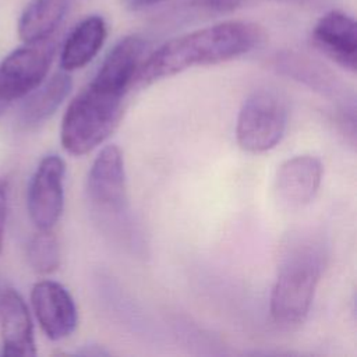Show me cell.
Here are the masks:
<instances>
[{
  "label": "cell",
  "mask_w": 357,
  "mask_h": 357,
  "mask_svg": "<svg viewBox=\"0 0 357 357\" xmlns=\"http://www.w3.org/2000/svg\"><path fill=\"white\" fill-rule=\"evenodd\" d=\"M86 195L92 208L106 218H120L128 208L126 167L121 149L105 146L88 172Z\"/></svg>",
  "instance_id": "6"
},
{
  "label": "cell",
  "mask_w": 357,
  "mask_h": 357,
  "mask_svg": "<svg viewBox=\"0 0 357 357\" xmlns=\"http://www.w3.org/2000/svg\"><path fill=\"white\" fill-rule=\"evenodd\" d=\"M312 43L337 66L356 73L357 29L350 15L339 10L324 14L312 28Z\"/></svg>",
  "instance_id": "10"
},
{
  "label": "cell",
  "mask_w": 357,
  "mask_h": 357,
  "mask_svg": "<svg viewBox=\"0 0 357 357\" xmlns=\"http://www.w3.org/2000/svg\"><path fill=\"white\" fill-rule=\"evenodd\" d=\"M54 50L50 38L13 50L0 63V99L10 103L38 88L49 73Z\"/></svg>",
  "instance_id": "5"
},
{
  "label": "cell",
  "mask_w": 357,
  "mask_h": 357,
  "mask_svg": "<svg viewBox=\"0 0 357 357\" xmlns=\"http://www.w3.org/2000/svg\"><path fill=\"white\" fill-rule=\"evenodd\" d=\"M243 3L244 0H198V4L201 7L219 14L231 13L236 8H238Z\"/></svg>",
  "instance_id": "17"
},
{
  "label": "cell",
  "mask_w": 357,
  "mask_h": 357,
  "mask_svg": "<svg viewBox=\"0 0 357 357\" xmlns=\"http://www.w3.org/2000/svg\"><path fill=\"white\" fill-rule=\"evenodd\" d=\"M1 356H35L33 326L28 307L18 291L4 289L0 293Z\"/></svg>",
  "instance_id": "11"
},
{
  "label": "cell",
  "mask_w": 357,
  "mask_h": 357,
  "mask_svg": "<svg viewBox=\"0 0 357 357\" xmlns=\"http://www.w3.org/2000/svg\"><path fill=\"white\" fill-rule=\"evenodd\" d=\"M265 38L250 21H223L169 39L141 63L134 86L144 88L191 67L225 63L250 53Z\"/></svg>",
  "instance_id": "1"
},
{
  "label": "cell",
  "mask_w": 357,
  "mask_h": 357,
  "mask_svg": "<svg viewBox=\"0 0 357 357\" xmlns=\"http://www.w3.org/2000/svg\"><path fill=\"white\" fill-rule=\"evenodd\" d=\"M325 259V248L315 237H296L289 243L269 298V312L276 325L296 328L305 321Z\"/></svg>",
  "instance_id": "2"
},
{
  "label": "cell",
  "mask_w": 357,
  "mask_h": 357,
  "mask_svg": "<svg viewBox=\"0 0 357 357\" xmlns=\"http://www.w3.org/2000/svg\"><path fill=\"white\" fill-rule=\"evenodd\" d=\"M324 167L312 155H296L286 159L278 169L275 191L279 201L289 208L308 205L317 195Z\"/></svg>",
  "instance_id": "9"
},
{
  "label": "cell",
  "mask_w": 357,
  "mask_h": 357,
  "mask_svg": "<svg viewBox=\"0 0 357 357\" xmlns=\"http://www.w3.org/2000/svg\"><path fill=\"white\" fill-rule=\"evenodd\" d=\"M107 26L100 15H88L68 33L60 54V66L70 73L91 63L102 49Z\"/></svg>",
  "instance_id": "14"
},
{
  "label": "cell",
  "mask_w": 357,
  "mask_h": 357,
  "mask_svg": "<svg viewBox=\"0 0 357 357\" xmlns=\"http://www.w3.org/2000/svg\"><path fill=\"white\" fill-rule=\"evenodd\" d=\"M66 163L59 155H47L38 165L28 187V213L39 230H50L64 206Z\"/></svg>",
  "instance_id": "7"
},
{
  "label": "cell",
  "mask_w": 357,
  "mask_h": 357,
  "mask_svg": "<svg viewBox=\"0 0 357 357\" xmlns=\"http://www.w3.org/2000/svg\"><path fill=\"white\" fill-rule=\"evenodd\" d=\"M8 102H6V100H3V99H0V116L7 110V107H8Z\"/></svg>",
  "instance_id": "20"
},
{
  "label": "cell",
  "mask_w": 357,
  "mask_h": 357,
  "mask_svg": "<svg viewBox=\"0 0 357 357\" xmlns=\"http://www.w3.org/2000/svg\"><path fill=\"white\" fill-rule=\"evenodd\" d=\"M70 0H32L18 21V36L25 43L49 39L61 24Z\"/></svg>",
  "instance_id": "15"
},
{
  "label": "cell",
  "mask_w": 357,
  "mask_h": 357,
  "mask_svg": "<svg viewBox=\"0 0 357 357\" xmlns=\"http://www.w3.org/2000/svg\"><path fill=\"white\" fill-rule=\"evenodd\" d=\"M131 1V6L138 8V7H146V6H152V4H156V3H160L163 0H130Z\"/></svg>",
  "instance_id": "19"
},
{
  "label": "cell",
  "mask_w": 357,
  "mask_h": 357,
  "mask_svg": "<svg viewBox=\"0 0 357 357\" xmlns=\"http://www.w3.org/2000/svg\"><path fill=\"white\" fill-rule=\"evenodd\" d=\"M289 121L286 99L272 89L254 91L243 103L236 121L238 146L250 153L273 149L283 138Z\"/></svg>",
  "instance_id": "4"
},
{
  "label": "cell",
  "mask_w": 357,
  "mask_h": 357,
  "mask_svg": "<svg viewBox=\"0 0 357 357\" xmlns=\"http://www.w3.org/2000/svg\"><path fill=\"white\" fill-rule=\"evenodd\" d=\"M26 258L29 266L40 275L54 272L60 266V245L50 230H39L28 243Z\"/></svg>",
  "instance_id": "16"
},
{
  "label": "cell",
  "mask_w": 357,
  "mask_h": 357,
  "mask_svg": "<svg viewBox=\"0 0 357 357\" xmlns=\"http://www.w3.org/2000/svg\"><path fill=\"white\" fill-rule=\"evenodd\" d=\"M35 317L50 340L68 337L77 328L78 312L68 290L54 280H40L31 291Z\"/></svg>",
  "instance_id": "8"
},
{
  "label": "cell",
  "mask_w": 357,
  "mask_h": 357,
  "mask_svg": "<svg viewBox=\"0 0 357 357\" xmlns=\"http://www.w3.org/2000/svg\"><path fill=\"white\" fill-rule=\"evenodd\" d=\"M127 92L91 81L70 102L60 127L63 148L75 156L105 142L124 114Z\"/></svg>",
  "instance_id": "3"
},
{
  "label": "cell",
  "mask_w": 357,
  "mask_h": 357,
  "mask_svg": "<svg viewBox=\"0 0 357 357\" xmlns=\"http://www.w3.org/2000/svg\"><path fill=\"white\" fill-rule=\"evenodd\" d=\"M145 50L146 43L138 35H128L120 39L109 50L92 79L128 93L132 89L137 71L145 59Z\"/></svg>",
  "instance_id": "12"
},
{
  "label": "cell",
  "mask_w": 357,
  "mask_h": 357,
  "mask_svg": "<svg viewBox=\"0 0 357 357\" xmlns=\"http://www.w3.org/2000/svg\"><path fill=\"white\" fill-rule=\"evenodd\" d=\"M7 195H8V184L6 180L0 181V252L3 248L4 238V227L7 218Z\"/></svg>",
  "instance_id": "18"
},
{
  "label": "cell",
  "mask_w": 357,
  "mask_h": 357,
  "mask_svg": "<svg viewBox=\"0 0 357 357\" xmlns=\"http://www.w3.org/2000/svg\"><path fill=\"white\" fill-rule=\"evenodd\" d=\"M71 86V77L64 70L43 81L25 96L18 114L20 126L25 130H32L43 124L64 102Z\"/></svg>",
  "instance_id": "13"
}]
</instances>
